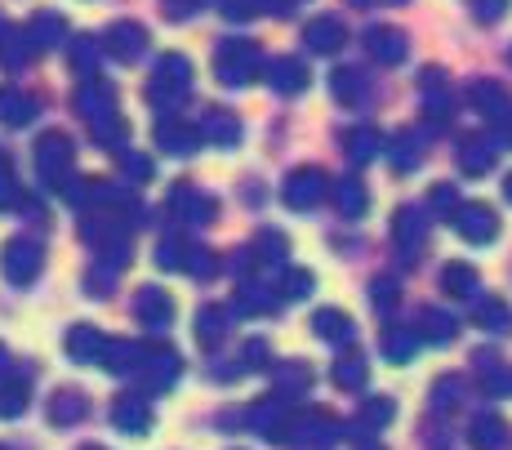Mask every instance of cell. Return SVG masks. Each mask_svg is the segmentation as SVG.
Here are the masks:
<instances>
[{"instance_id": "6da1fadb", "label": "cell", "mask_w": 512, "mask_h": 450, "mask_svg": "<svg viewBox=\"0 0 512 450\" xmlns=\"http://www.w3.org/2000/svg\"><path fill=\"white\" fill-rule=\"evenodd\" d=\"M76 112L85 116L94 143H103V148L121 152V143L130 139V125H125L121 107H116V90L103 81V76H90V81H81V90H76Z\"/></svg>"}, {"instance_id": "7a4b0ae2", "label": "cell", "mask_w": 512, "mask_h": 450, "mask_svg": "<svg viewBox=\"0 0 512 450\" xmlns=\"http://www.w3.org/2000/svg\"><path fill=\"white\" fill-rule=\"evenodd\" d=\"M187 94H192V63H187L183 54H161L156 58L152 81H147V99H152V107H161L165 116H174V107H179Z\"/></svg>"}, {"instance_id": "3957f363", "label": "cell", "mask_w": 512, "mask_h": 450, "mask_svg": "<svg viewBox=\"0 0 512 450\" xmlns=\"http://www.w3.org/2000/svg\"><path fill=\"white\" fill-rule=\"evenodd\" d=\"M36 174H41L45 188L63 192L76 179V143L63 130H49L36 139Z\"/></svg>"}, {"instance_id": "277c9868", "label": "cell", "mask_w": 512, "mask_h": 450, "mask_svg": "<svg viewBox=\"0 0 512 450\" xmlns=\"http://www.w3.org/2000/svg\"><path fill=\"white\" fill-rule=\"evenodd\" d=\"M263 72V54L254 41H245V36H232V41H223L219 50H214V76H219L223 85H250L254 76Z\"/></svg>"}, {"instance_id": "5b68a950", "label": "cell", "mask_w": 512, "mask_h": 450, "mask_svg": "<svg viewBox=\"0 0 512 450\" xmlns=\"http://www.w3.org/2000/svg\"><path fill=\"white\" fill-rule=\"evenodd\" d=\"M165 214H174L187 228H205V223H214V214H219V201H214L210 192L192 188V183H174L170 197H165Z\"/></svg>"}, {"instance_id": "8992f818", "label": "cell", "mask_w": 512, "mask_h": 450, "mask_svg": "<svg viewBox=\"0 0 512 450\" xmlns=\"http://www.w3.org/2000/svg\"><path fill=\"white\" fill-rule=\"evenodd\" d=\"M41 268H45V250L36 246V241L14 237L0 246V272H5V281H14V286H32V281L41 277Z\"/></svg>"}, {"instance_id": "52a82bcc", "label": "cell", "mask_w": 512, "mask_h": 450, "mask_svg": "<svg viewBox=\"0 0 512 450\" xmlns=\"http://www.w3.org/2000/svg\"><path fill=\"white\" fill-rule=\"evenodd\" d=\"M419 94H423V112H428V125L441 130V125L455 116V94H450V81L441 76V67H428L419 76Z\"/></svg>"}, {"instance_id": "ba28073f", "label": "cell", "mask_w": 512, "mask_h": 450, "mask_svg": "<svg viewBox=\"0 0 512 450\" xmlns=\"http://www.w3.org/2000/svg\"><path fill=\"white\" fill-rule=\"evenodd\" d=\"M98 45H103V50L112 54L116 63H139V58L147 54V27L143 23H130V18H121V23L107 27Z\"/></svg>"}, {"instance_id": "9c48e42d", "label": "cell", "mask_w": 512, "mask_h": 450, "mask_svg": "<svg viewBox=\"0 0 512 450\" xmlns=\"http://www.w3.org/2000/svg\"><path fill=\"white\" fill-rule=\"evenodd\" d=\"M321 197H326V174L317 165H303L281 183V201L290 210H312V205H321Z\"/></svg>"}, {"instance_id": "30bf717a", "label": "cell", "mask_w": 512, "mask_h": 450, "mask_svg": "<svg viewBox=\"0 0 512 450\" xmlns=\"http://www.w3.org/2000/svg\"><path fill=\"white\" fill-rule=\"evenodd\" d=\"M455 232L472 246H486V241L499 237V214L490 210V205L472 201V205H459L455 210Z\"/></svg>"}, {"instance_id": "8fae6325", "label": "cell", "mask_w": 512, "mask_h": 450, "mask_svg": "<svg viewBox=\"0 0 512 450\" xmlns=\"http://www.w3.org/2000/svg\"><path fill=\"white\" fill-rule=\"evenodd\" d=\"M134 370L143 375V384L152 388V393H161V388H170L174 379H179V357H174L170 348H143Z\"/></svg>"}, {"instance_id": "7c38bea8", "label": "cell", "mask_w": 512, "mask_h": 450, "mask_svg": "<svg viewBox=\"0 0 512 450\" xmlns=\"http://www.w3.org/2000/svg\"><path fill=\"white\" fill-rule=\"evenodd\" d=\"M392 241L406 254H419L428 246V214L415 210V205H401V210L392 214Z\"/></svg>"}, {"instance_id": "4fadbf2b", "label": "cell", "mask_w": 512, "mask_h": 450, "mask_svg": "<svg viewBox=\"0 0 512 450\" xmlns=\"http://www.w3.org/2000/svg\"><path fill=\"white\" fill-rule=\"evenodd\" d=\"M23 36H27V45H32L36 54L58 50V45L67 41V18L54 14V9H41V14H32V23L23 27Z\"/></svg>"}, {"instance_id": "5bb4252c", "label": "cell", "mask_w": 512, "mask_h": 450, "mask_svg": "<svg viewBox=\"0 0 512 450\" xmlns=\"http://www.w3.org/2000/svg\"><path fill=\"white\" fill-rule=\"evenodd\" d=\"M36 112H41L36 94L18 90V85H0V125H9V130H23V125L36 121Z\"/></svg>"}, {"instance_id": "9a60e30c", "label": "cell", "mask_w": 512, "mask_h": 450, "mask_svg": "<svg viewBox=\"0 0 512 450\" xmlns=\"http://www.w3.org/2000/svg\"><path fill=\"white\" fill-rule=\"evenodd\" d=\"M366 50H370L374 63L397 67V63H406L410 41H406V32H397V27H370V32H366Z\"/></svg>"}, {"instance_id": "2e32d148", "label": "cell", "mask_w": 512, "mask_h": 450, "mask_svg": "<svg viewBox=\"0 0 512 450\" xmlns=\"http://www.w3.org/2000/svg\"><path fill=\"white\" fill-rule=\"evenodd\" d=\"M196 134H201L205 143H214V148H236V143H241V121H236L228 107H210V112L201 116V125H196Z\"/></svg>"}, {"instance_id": "e0dca14e", "label": "cell", "mask_w": 512, "mask_h": 450, "mask_svg": "<svg viewBox=\"0 0 512 450\" xmlns=\"http://www.w3.org/2000/svg\"><path fill=\"white\" fill-rule=\"evenodd\" d=\"M156 143H161V152H170V156H192L196 143H201V134H196V125L179 121V116H161V121H156Z\"/></svg>"}, {"instance_id": "ac0fdd59", "label": "cell", "mask_w": 512, "mask_h": 450, "mask_svg": "<svg viewBox=\"0 0 512 450\" xmlns=\"http://www.w3.org/2000/svg\"><path fill=\"white\" fill-rule=\"evenodd\" d=\"M468 99H472V107H477L490 125L504 121V116H512V99H508V90L499 81H472L468 85Z\"/></svg>"}, {"instance_id": "d6986e66", "label": "cell", "mask_w": 512, "mask_h": 450, "mask_svg": "<svg viewBox=\"0 0 512 450\" xmlns=\"http://www.w3.org/2000/svg\"><path fill=\"white\" fill-rule=\"evenodd\" d=\"M134 317H139L143 326H152V330L170 326V317H174V299L165 295L161 286H143L139 295H134Z\"/></svg>"}, {"instance_id": "ffe728a7", "label": "cell", "mask_w": 512, "mask_h": 450, "mask_svg": "<svg viewBox=\"0 0 512 450\" xmlns=\"http://www.w3.org/2000/svg\"><path fill=\"white\" fill-rule=\"evenodd\" d=\"M303 41H308L312 54H334V50H343L348 32H343V23L334 14H321V18H312V23L303 27Z\"/></svg>"}, {"instance_id": "44dd1931", "label": "cell", "mask_w": 512, "mask_h": 450, "mask_svg": "<svg viewBox=\"0 0 512 450\" xmlns=\"http://www.w3.org/2000/svg\"><path fill=\"white\" fill-rule=\"evenodd\" d=\"M112 424L121 433H147L152 428V410H147V401L139 393H125L112 401Z\"/></svg>"}, {"instance_id": "7402d4cb", "label": "cell", "mask_w": 512, "mask_h": 450, "mask_svg": "<svg viewBox=\"0 0 512 450\" xmlns=\"http://www.w3.org/2000/svg\"><path fill=\"white\" fill-rule=\"evenodd\" d=\"M263 72H268V85L277 94H303L308 90V67H303L299 58H272Z\"/></svg>"}, {"instance_id": "603a6c76", "label": "cell", "mask_w": 512, "mask_h": 450, "mask_svg": "<svg viewBox=\"0 0 512 450\" xmlns=\"http://www.w3.org/2000/svg\"><path fill=\"white\" fill-rule=\"evenodd\" d=\"M107 348V335H98L94 326H72L67 330V357L81 361V366H98Z\"/></svg>"}, {"instance_id": "cb8c5ba5", "label": "cell", "mask_w": 512, "mask_h": 450, "mask_svg": "<svg viewBox=\"0 0 512 450\" xmlns=\"http://www.w3.org/2000/svg\"><path fill=\"white\" fill-rule=\"evenodd\" d=\"M459 170L464 174H486V170H495V143L490 139H481V134H472V139L459 143Z\"/></svg>"}, {"instance_id": "d4e9b609", "label": "cell", "mask_w": 512, "mask_h": 450, "mask_svg": "<svg viewBox=\"0 0 512 450\" xmlns=\"http://www.w3.org/2000/svg\"><path fill=\"white\" fill-rule=\"evenodd\" d=\"M32 58H36V50L27 45V36L18 32V27H0V63H5L9 72H23Z\"/></svg>"}, {"instance_id": "484cf974", "label": "cell", "mask_w": 512, "mask_h": 450, "mask_svg": "<svg viewBox=\"0 0 512 450\" xmlns=\"http://www.w3.org/2000/svg\"><path fill=\"white\" fill-rule=\"evenodd\" d=\"M330 90H334V99H339L343 107H361L366 103V76L357 72V67H339V72L330 76Z\"/></svg>"}, {"instance_id": "4316f807", "label": "cell", "mask_w": 512, "mask_h": 450, "mask_svg": "<svg viewBox=\"0 0 512 450\" xmlns=\"http://www.w3.org/2000/svg\"><path fill=\"white\" fill-rule=\"evenodd\" d=\"M85 410H90V401H85L76 388H58L54 401H49V419H54L58 428H67V424H81L85 419Z\"/></svg>"}, {"instance_id": "83f0119b", "label": "cell", "mask_w": 512, "mask_h": 450, "mask_svg": "<svg viewBox=\"0 0 512 450\" xmlns=\"http://www.w3.org/2000/svg\"><path fill=\"white\" fill-rule=\"evenodd\" d=\"M334 205H339V214H348V219H361V214L370 210V192L361 179H339L334 183Z\"/></svg>"}, {"instance_id": "f1b7e54d", "label": "cell", "mask_w": 512, "mask_h": 450, "mask_svg": "<svg viewBox=\"0 0 512 450\" xmlns=\"http://www.w3.org/2000/svg\"><path fill=\"white\" fill-rule=\"evenodd\" d=\"M477 268L472 263H446V272H441V290H446L450 299H472L477 295Z\"/></svg>"}, {"instance_id": "f546056e", "label": "cell", "mask_w": 512, "mask_h": 450, "mask_svg": "<svg viewBox=\"0 0 512 450\" xmlns=\"http://www.w3.org/2000/svg\"><path fill=\"white\" fill-rule=\"evenodd\" d=\"M379 148H383L379 130H366V125H357V130L343 134V152H348V161H352V165L374 161V156H379Z\"/></svg>"}, {"instance_id": "4dcf8cb0", "label": "cell", "mask_w": 512, "mask_h": 450, "mask_svg": "<svg viewBox=\"0 0 512 450\" xmlns=\"http://www.w3.org/2000/svg\"><path fill=\"white\" fill-rule=\"evenodd\" d=\"M388 161H392V170H397V174H410V170H415V165L423 161L419 134H415V130H401L397 143H388Z\"/></svg>"}, {"instance_id": "1f68e13d", "label": "cell", "mask_w": 512, "mask_h": 450, "mask_svg": "<svg viewBox=\"0 0 512 450\" xmlns=\"http://www.w3.org/2000/svg\"><path fill=\"white\" fill-rule=\"evenodd\" d=\"M67 58H72V72L90 81V76H98V58H103V45H98L94 36H76L72 50H67Z\"/></svg>"}, {"instance_id": "d6a6232c", "label": "cell", "mask_w": 512, "mask_h": 450, "mask_svg": "<svg viewBox=\"0 0 512 450\" xmlns=\"http://www.w3.org/2000/svg\"><path fill=\"white\" fill-rule=\"evenodd\" d=\"M285 250H290V241H285L277 228H263L259 237L250 241V259L254 263H285Z\"/></svg>"}, {"instance_id": "836d02e7", "label": "cell", "mask_w": 512, "mask_h": 450, "mask_svg": "<svg viewBox=\"0 0 512 450\" xmlns=\"http://www.w3.org/2000/svg\"><path fill=\"white\" fill-rule=\"evenodd\" d=\"M23 205V183L14 174V161L0 152V210H18Z\"/></svg>"}, {"instance_id": "e575fe53", "label": "cell", "mask_w": 512, "mask_h": 450, "mask_svg": "<svg viewBox=\"0 0 512 450\" xmlns=\"http://www.w3.org/2000/svg\"><path fill=\"white\" fill-rule=\"evenodd\" d=\"M317 335H321V339H334V344H343V339H352L357 330H352V321L343 317V312L321 308V312H317Z\"/></svg>"}, {"instance_id": "d590c367", "label": "cell", "mask_w": 512, "mask_h": 450, "mask_svg": "<svg viewBox=\"0 0 512 450\" xmlns=\"http://www.w3.org/2000/svg\"><path fill=\"white\" fill-rule=\"evenodd\" d=\"M223 330H228V321H223V308H201V317H196V339H201L205 348H214L223 339Z\"/></svg>"}, {"instance_id": "8d00e7d4", "label": "cell", "mask_w": 512, "mask_h": 450, "mask_svg": "<svg viewBox=\"0 0 512 450\" xmlns=\"http://www.w3.org/2000/svg\"><path fill=\"white\" fill-rule=\"evenodd\" d=\"M415 348H419L415 330H397V326H392L388 335H383V352H388L392 361H410V357H415Z\"/></svg>"}, {"instance_id": "74e56055", "label": "cell", "mask_w": 512, "mask_h": 450, "mask_svg": "<svg viewBox=\"0 0 512 450\" xmlns=\"http://www.w3.org/2000/svg\"><path fill=\"white\" fill-rule=\"evenodd\" d=\"M419 330L432 339V344H446V339H455V317H446V312L428 308V312H423V321H419Z\"/></svg>"}, {"instance_id": "f35d334b", "label": "cell", "mask_w": 512, "mask_h": 450, "mask_svg": "<svg viewBox=\"0 0 512 450\" xmlns=\"http://www.w3.org/2000/svg\"><path fill=\"white\" fill-rule=\"evenodd\" d=\"M183 272H192V277L210 281L214 272H219V259H214V250H201V246H187L183 254Z\"/></svg>"}, {"instance_id": "ab89813d", "label": "cell", "mask_w": 512, "mask_h": 450, "mask_svg": "<svg viewBox=\"0 0 512 450\" xmlns=\"http://www.w3.org/2000/svg\"><path fill=\"white\" fill-rule=\"evenodd\" d=\"M27 410V384L23 379H14V384H0V415H23Z\"/></svg>"}, {"instance_id": "60d3db41", "label": "cell", "mask_w": 512, "mask_h": 450, "mask_svg": "<svg viewBox=\"0 0 512 450\" xmlns=\"http://www.w3.org/2000/svg\"><path fill=\"white\" fill-rule=\"evenodd\" d=\"M508 321H512V312H508V303H499V299H486L477 308V326H486V330H508Z\"/></svg>"}, {"instance_id": "b9f144b4", "label": "cell", "mask_w": 512, "mask_h": 450, "mask_svg": "<svg viewBox=\"0 0 512 450\" xmlns=\"http://www.w3.org/2000/svg\"><path fill=\"white\" fill-rule=\"evenodd\" d=\"M499 442H504V424L499 419H477L472 424V446L477 450H495Z\"/></svg>"}, {"instance_id": "7bdbcfd3", "label": "cell", "mask_w": 512, "mask_h": 450, "mask_svg": "<svg viewBox=\"0 0 512 450\" xmlns=\"http://www.w3.org/2000/svg\"><path fill=\"white\" fill-rule=\"evenodd\" d=\"M183 254H187V241L183 237H161V246H156V263L170 272L183 268Z\"/></svg>"}, {"instance_id": "ee69618b", "label": "cell", "mask_w": 512, "mask_h": 450, "mask_svg": "<svg viewBox=\"0 0 512 450\" xmlns=\"http://www.w3.org/2000/svg\"><path fill=\"white\" fill-rule=\"evenodd\" d=\"M312 272L308 268H290L285 272V281H281V290H285V299H303V295H312Z\"/></svg>"}, {"instance_id": "f6af8a7d", "label": "cell", "mask_w": 512, "mask_h": 450, "mask_svg": "<svg viewBox=\"0 0 512 450\" xmlns=\"http://www.w3.org/2000/svg\"><path fill=\"white\" fill-rule=\"evenodd\" d=\"M334 379H339L343 388H361L366 384V366H361L357 357H343L339 366H334Z\"/></svg>"}, {"instance_id": "bcb514c9", "label": "cell", "mask_w": 512, "mask_h": 450, "mask_svg": "<svg viewBox=\"0 0 512 450\" xmlns=\"http://www.w3.org/2000/svg\"><path fill=\"white\" fill-rule=\"evenodd\" d=\"M428 210H437V214L450 219V210H459V192L450 188V183H437V188L428 192Z\"/></svg>"}, {"instance_id": "7dc6e473", "label": "cell", "mask_w": 512, "mask_h": 450, "mask_svg": "<svg viewBox=\"0 0 512 450\" xmlns=\"http://www.w3.org/2000/svg\"><path fill=\"white\" fill-rule=\"evenodd\" d=\"M468 9L477 23H499L508 14V0H468Z\"/></svg>"}, {"instance_id": "c3c4849f", "label": "cell", "mask_w": 512, "mask_h": 450, "mask_svg": "<svg viewBox=\"0 0 512 450\" xmlns=\"http://www.w3.org/2000/svg\"><path fill=\"white\" fill-rule=\"evenodd\" d=\"M277 384L285 388V393H294V388L312 384V370H308V366H299V361H290V366H281V370H277Z\"/></svg>"}, {"instance_id": "681fc988", "label": "cell", "mask_w": 512, "mask_h": 450, "mask_svg": "<svg viewBox=\"0 0 512 450\" xmlns=\"http://www.w3.org/2000/svg\"><path fill=\"white\" fill-rule=\"evenodd\" d=\"M121 170L125 174H130V179L134 183H147V179H152V161H147V156H139V152H121Z\"/></svg>"}, {"instance_id": "f907efd6", "label": "cell", "mask_w": 512, "mask_h": 450, "mask_svg": "<svg viewBox=\"0 0 512 450\" xmlns=\"http://www.w3.org/2000/svg\"><path fill=\"white\" fill-rule=\"evenodd\" d=\"M112 281H116V268H103V263H98L90 277H85V290L103 299V295H112Z\"/></svg>"}, {"instance_id": "816d5d0a", "label": "cell", "mask_w": 512, "mask_h": 450, "mask_svg": "<svg viewBox=\"0 0 512 450\" xmlns=\"http://www.w3.org/2000/svg\"><path fill=\"white\" fill-rule=\"evenodd\" d=\"M370 299H374V308H392V303H397V286H392V281H374Z\"/></svg>"}, {"instance_id": "f5cc1de1", "label": "cell", "mask_w": 512, "mask_h": 450, "mask_svg": "<svg viewBox=\"0 0 512 450\" xmlns=\"http://www.w3.org/2000/svg\"><path fill=\"white\" fill-rule=\"evenodd\" d=\"M392 415V401H370L366 406V424H383Z\"/></svg>"}, {"instance_id": "db71d44e", "label": "cell", "mask_w": 512, "mask_h": 450, "mask_svg": "<svg viewBox=\"0 0 512 450\" xmlns=\"http://www.w3.org/2000/svg\"><path fill=\"white\" fill-rule=\"evenodd\" d=\"M504 197L512 201V174H508V179H504Z\"/></svg>"}, {"instance_id": "11a10c76", "label": "cell", "mask_w": 512, "mask_h": 450, "mask_svg": "<svg viewBox=\"0 0 512 450\" xmlns=\"http://www.w3.org/2000/svg\"><path fill=\"white\" fill-rule=\"evenodd\" d=\"M352 5H357V9H366V5H374V0H352Z\"/></svg>"}, {"instance_id": "9f6ffc18", "label": "cell", "mask_w": 512, "mask_h": 450, "mask_svg": "<svg viewBox=\"0 0 512 450\" xmlns=\"http://www.w3.org/2000/svg\"><path fill=\"white\" fill-rule=\"evenodd\" d=\"M9 366V357H5V352H0V370H5Z\"/></svg>"}, {"instance_id": "6f0895ef", "label": "cell", "mask_w": 512, "mask_h": 450, "mask_svg": "<svg viewBox=\"0 0 512 450\" xmlns=\"http://www.w3.org/2000/svg\"><path fill=\"white\" fill-rule=\"evenodd\" d=\"M81 450H103V446H81Z\"/></svg>"}, {"instance_id": "680465c9", "label": "cell", "mask_w": 512, "mask_h": 450, "mask_svg": "<svg viewBox=\"0 0 512 450\" xmlns=\"http://www.w3.org/2000/svg\"><path fill=\"white\" fill-rule=\"evenodd\" d=\"M508 58H512V50H508Z\"/></svg>"}, {"instance_id": "91938a15", "label": "cell", "mask_w": 512, "mask_h": 450, "mask_svg": "<svg viewBox=\"0 0 512 450\" xmlns=\"http://www.w3.org/2000/svg\"><path fill=\"white\" fill-rule=\"evenodd\" d=\"M0 450H5V446H0Z\"/></svg>"}]
</instances>
